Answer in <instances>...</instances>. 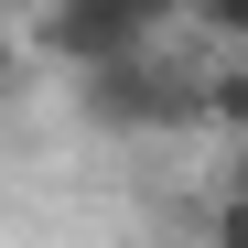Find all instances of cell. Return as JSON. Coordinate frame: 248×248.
I'll return each instance as SVG.
<instances>
[{
    "mask_svg": "<svg viewBox=\"0 0 248 248\" xmlns=\"http://www.w3.org/2000/svg\"><path fill=\"white\" fill-rule=\"evenodd\" d=\"M11 76H22V32L0 22V87H11Z\"/></svg>",
    "mask_w": 248,
    "mask_h": 248,
    "instance_id": "obj_7",
    "label": "cell"
},
{
    "mask_svg": "<svg viewBox=\"0 0 248 248\" xmlns=\"http://www.w3.org/2000/svg\"><path fill=\"white\" fill-rule=\"evenodd\" d=\"M140 44H162V32H140L119 0H44V22H32V54H54L65 76L119 65V54H140Z\"/></svg>",
    "mask_w": 248,
    "mask_h": 248,
    "instance_id": "obj_2",
    "label": "cell"
},
{
    "mask_svg": "<svg viewBox=\"0 0 248 248\" xmlns=\"http://www.w3.org/2000/svg\"><path fill=\"white\" fill-rule=\"evenodd\" d=\"M205 130L248 140V54H216V65H205Z\"/></svg>",
    "mask_w": 248,
    "mask_h": 248,
    "instance_id": "obj_3",
    "label": "cell"
},
{
    "mask_svg": "<svg viewBox=\"0 0 248 248\" xmlns=\"http://www.w3.org/2000/svg\"><path fill=\"white\" fill-rule=\"evenodd\" d=\"M76 108H87L97 130H140V140H151V130H205V76H194L184 54L140 44V54L76 76Z\"/></svg>",
    "mask_w": 248,
    "mask_h": 248,
    "instance_id": "obj_1",
    "label": "cell"
},
{
    "mask_svg": "<svg viewBox=\"0 0 248 248\" xmlns=\"http://www.w3.org/2000/svg\"><path fill=\"white\" fill-rule=\"evenodd\" d=\"M216 248H248V194H216V227H205Z\"/></svg>",
    "mask_w": 248,
    "mask_h": 248,
    "instance_id": "obj_5",
    "label": "cell"
},
{
    "mask_svg": "<svg viewBox=\"0 0 248 248\" xmlns=\"http://www.w3.org/2000/svg\"><path fill=\"white\" fill-rule=\"evenodd\" d=\"M227 194H248V140H227Z\"/></svg>",
    "mask_w": 248,
    "mask_h": 248,
    "instance_id": "obj_8",
    "label": "cell"
},
{
    "mask_svg": "<svg viewBox=\"0 0 248 248\" xmlns=\"http://www.w3.org/2000/svg\"><path fill=\"white\" fill-rule=\"evenodd\" d=\"M119 11H130V22H140V32H173V22H184V11H194V0H119Z\"/></svg>",
    "mask_w": 248,
    "mask_h": 248,
    "instance_id": "obj_6",
    "label": "cell"
},
{
    "mask_svg": "<svg viewBox=\"0 0 248 248\" xmlns=\"http://www.w3.org/2000/svg\"><path fill=\"white\" fill-rule=\"evenodd\" d=\"M184 22H205V32H216L227 54H248V0H194Z\"/></svg>",
    "mask_w": 248,
    "mask_h": 248,
    "instance_id": "obj_4",
    "label": "cell"
}]
</instances>
